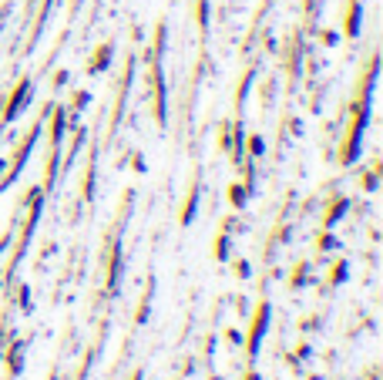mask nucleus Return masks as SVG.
I'll list each match as a JSON object with an SVG mask.
<instances>
[]
</instances>
